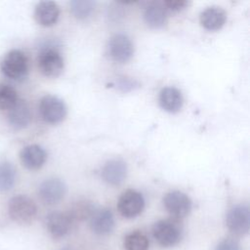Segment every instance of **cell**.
Returning a JSON list of instances; mask_svg holds the SVG:
<instances>
[{
  "mask_svg": "<svg viewBox=\"0 0 250 250\" xmlns=\"http://www.w3.org/2000/svg\"><path fill=\"white\" fill-rule=\"evenodd\" d=\"M2 73L16 81L23 80L28 73V59L21 50H11L2 59L0 62Z\"/></svg>",
  "mask_w": 250,
  "mask_h": 250,
  "instance_id": "1",
  "label": "cell"
},
{
  "mask_svg": "<svg viewBox=\"0 0 250 250\" xmlns=\"http://www.w3.org/2000/svg\"><path fill=\"white\" fill-rule=\"evenodd\" d=\"M8 213L14 222L20 225H27L35 219L37 206L29 196L18 194L9 200Z\"/></svg>",
  "mask_w": 250,
  "mask_h": 250,
  "instance_id": "2",
  "label": "cell"
},
{
  "mask_svg": "<svg viewBox=\"0 0 250 250\" xmlns=\"http://www.w3.org/2000/svg\"><path fill=\"white\" fill-rule=\"evenodd\" d=\"M155 240L163 247L176 245L182 237V228L176 219L157 221L152 228Z\"/></svg>",
  "mask_w": 250,
  "mask_h": 250,
  "instance_id": "3",
  "label": "cell"
},
{
  "mask_svg": "<svg viewBox=\"0 0 250 250\" xmlns=\"http://www.w3.org/2000/svg\"><path fill=\"white\" fill-rule=\"evenodd\" d=\"M39 112L45 122L57 124L65 118L67 110L65 104L59 97L46 95L40 100Z\"/></svg>",
  "mask_w": 250,
  "mask_h": 250,
  "instance_id": "4",
  "label": "cell"
},
{
  "mask_svg": "<svg viewBox=\"0 0 250 250\" xmlns=\"http://www.w3.org/2000/svg\"><path fill=\"white\" fill-rule=\"evenodd\" d=\"M39 70L46 77H58L63 70V59L54 48L43 49L37 58Z\"/></svg>",
  "mask_w": 250,
  "mask_h": 250,
  "instance_id": "5",
  "label": "cell"
},
{
  "mask_svg": "<svg viewBox=\"0 0 250 250\" xmlns=\"http://www.w3.org/2000/svg\"><path fill=\"white\" fill-rule=\"evenodd\" d=\"M107 55L115 62L124 63L131 60L134 54V46L130 38L124 34L112 36L106 46Z\"/></svg>",
  "mask_w": 250,
  "mask_h": 250,
  "instance_id": "6",
  "label": "cell"
},
{
  "mask_svg": "<svg viewBox=\"0 0 250 250\" xmlns=\"http://www.w3.org/2000/svg\"><path fill=\"white\" fill-rule=\"evenodd\" d=\"M163 205L166 211L177 220L186 217L190 212L191 200L185 192L172 190L163 197Z\"/></svg>",
  "mask_w": 250,
  "mask_h": 250,
  "instance_id": "7",
  "label": "cell"
},
{
  "mask_svg": "<svg viewBox=\"0 0 250 250\" xmlns=\"http://www.w3.org/2000/svg\"><path fill=\"white\" fill-rule=\"evenodd\" d=\"M228 229L236 235H244L250 227V213L246 205L238 204L231 207L226 216Z\"/></svg>",
  "mask_w": 250,
  "mask_h": 250,
  "instance_id": "8",
  "label": "cell"
},
{
  "mask_svg": "<svg viewBox=\"0 0 250 250\" xmlns=\"http://www.w3.org/2000/svg\"><path fill=\"white\" fill-rule=\"evenodd\" d=\"M145 207V199L142 193L135 189L125 190L119 197L117 208L119 213L128 219L135 218L142 213Z\"/></svg>",
  "mask_w": 250,
  "mask_h": 250,
  "instance_id": "9",
  "label": "cell"
},
{
  "mask_svg": "<svg viewBox=\"0 0 250 250\" xmlns=\"http://www.w3.org/2000/svg\"><path fill=\"white\" fill-rule=\"evenodd\" d=\"M66 193V185L63 181L51 178L42 182L38 188V195L41 201L47 205L60 202Z\"/></svg>",
  "mask_w": 250,
  "mask_h": 250,
  "instance_id": "10",
  "label": "cell"
},
{
  "mask_svg": "<svg viewBox=\"0 0 250 250\" xmlns=\"http://www.w3.org/2000/svg\"><path fill=\"white\" fill-rule=\"evenodd\" d=\"M73 222L68 212L53 211L46 217V228L53 237L61 238L69 232Z\"/></svg>",
  "mask_w": 250,
  "mask_h": 250,
  "instance_id": "11",
  "label": "cell"
},
{
  "mask_svg": "<svg viewBox=\"0 0 250 250\" xmlns=\"http://www.w3.org/2000/svg\"><path fill=\"white\" fill-rule=\"evenodd\" d=\"M20 159L26 169L37 170L46 162L47 153L45 149L38 145H28L21 149Z\"/></svg>",
  "mask_w": 250,
  "mask_h": 250,
  "instance_id": "12",
  "label": "cell"
},
{
  "mask_svg": "<svg viewBox=\"0 0 250 250\" xmlns=\"http://www.w3.org/2000/svg\"><path fill=\"white\" fill-rule=\"evenodd\" d=\"M60 17V7L54 1H41L34 10L35 21L43 26L54 25Z\"/></svg>",
  "mask_w": 250,
  "mask_h": 250,
  "instance_id": "13",
  "label": "cell"
},
{
  "mask_svg": "<svg viewBox=\"0 0 250 250\" xmlns=\"http://www.w3.org/2000/svg\"><path fill=\"white\" fill-rule=\"evenodd\" d=\"M127 176L126 163L121 159H111L107 161L102 169V177L104 182L111 186H118Z\"/></svg>",
  "mask_w": 250,
  "mask_h": 250,
  "instance_id": "14",
  "label": "cell"
},
{
  "mask_svg": "<svg viewBox=\"0 0 250 250\" xmlns=\"http://www.w3.org/2000/svg\"><path fill=\"white\" fill-rule=\"evenodd\" d=\"M92 230L99 235H105L112 231L114 228V218L109 209L102 208L95 210L90 217Z\"/></svg>",
  "mask_w": 250,
  "mask_h": 250,
  "instance_id": "15",
  "label": "cell"
},
{
  "mask_svg": "<svg viewBox=\"0 0 250 250\" xmlns=\"http://www.w3.org/2000/svg\"><path fill=\"white\" fill-rule=\"evenodd\" d=\"M31 119V113L28 104L23 100L18 102L8 110L9 124L18 130L23 129L28 126Z\"/></svg>",
  "mask_w": 250,
  "mask_h": 250,
  "instance_id": "16",
  "label": "cell"
},
{
  "mask_svg": "<svg viewBox=\"0 0 250 250\" xmlns=\"http://www.w3.org/2000/svg\"><path fill=\"white\" fill-rule=\"evenodd\" d=\"M159 104L165 111L176 113L183 106V95L175 87H165L159 93Z\"/></svg>",
  "mask_w": 250,
  "mask_h": 250,
  "instance_id": "17",
  "label": "cell"
},
{
  "mask_svg": "<svg viewBox=\"0 0 250 250\" xmlns=\"http://www.w3.org/2000/svg\"><path fill=\"white\" fill-rule=\"evenodd\" d=\"M200 23L208 30H218L227 21V13L220 7H209L201 12Z\"/></svg>",
  "mask_w": 250,
  "mask_h": 250,
  "instance_id": "18",
  "label": "cell"
},
{
  "mask_svg": "<svg viewBox=\"0 0 250 250\" xmlns=\"http://www.w3.org/2000/svg\"><path fill=\"white\" fill-rule=\"evenodd\" d=\"M167 10L163 3L152 2L148 4L145 11V21L152 28L162 27L167 21Z\"/></svg>",
  "mask_w": 250,
  "mask_h": 250,
  "instance_id": "19",
  "label": "cell"
},
{
  "mask_svg": "<svg viewBox=\"0 0 250 250\" xmlns=\"http://www.w3.org/2000/svg\"><path fill=\"white\" fill-rule=\"evenodd\" d=\"M17 178L14 165L8 161L0 162V191L6 192L13 188Z\"/></svg>",
  "mask_w": 250,
  "mask_h": 250,
  "instance_id": "20",
  "label": "cell"
},
{
  "mask_svg": "<svg viewBox=\"0 0 250 250\" xmlns=\"http://www.w3.org/2000/svg\"><path fill=\"white\" fill-rule=\"evenodd\" d=\"M149 241L146 234L141 231H132L125 236V250H147Z\"/></svg>",
  "mask_w": 250,
  "mask_h": 250,
  "instance_id": "21",
  "label": "cell"
},
{
  "mask_svg": "<svg viewBox=\"0 0 250 250\" xmlns=\"http://www.w3.org/2000/svg\"><path fill=\"white\" fill-rule=\"evenodd\" d=\"M96 2L92 0H73L70 2V10L73 16L79 20L88 18L94 11Z\"/></svg>",
  "mask_w": 250,
  "mask_h": 250,
  "instance_id": "22",
  "label": "cell"
},
{
  "mask_svg": "<svg viewBox=\"0 0 250 250\" xmlns=\"http://www.w3.org/2000/svg\"><path fill=\"white\" fill-rule=\"evenodd\" d=\"M18 93L8 84H0V110H9L18 102Z\"/></svg>",
  "mask_w": 250,
  "mask_h": 250,
  "instance_id": "23",
  "label": "cell"
},
{
  "mask_svg": "<svg viewBox=\"0 0 250 250\" xmlns=\"http://www.w3.org/2000/svg\"><path fill=\"white\" fill-rule=\"evenodd\" d=\"M94 211L95 210L91 203L87 201H80V202H77L72 207L71 211H69L68 213L73 221H76V220L81 221L91 217Z\"/></svg>",
  "mask_w": 250,
  "mask_h": 250,
  "instance_id": "24",
  "label": "cell"
},
{
  "mask_svg": "<svg viewBox=\"0 0 250 250\" xmlns=\"http://www.w3.org/2000/svg\"><path fill=\"white\" fill-rule=\"evenodd\" d=\"M162 3L167 11L169 10L172 12L182 11L188 5V2L185 0H166Z\"/></svg>",
  "mask_w": 250,
  "mask_h": 250,
  "instance_id": "25",
  "label": "cell"
},
{
  "mask_svg": "<svg viewBox=\"0 0 250 250\" xmlns=\"http://www.w3.org/2000/svg\"><path fill=\"white\" fill-rule=\"evenodd\" d=\"M215 250H241V248L236 240L226 238L216 246Z\"/></svg>",
  "mask_w": 250,
  "mask_h": 250,
  "instance_id": "26",
  "label": "cell"
}]
</instances>
